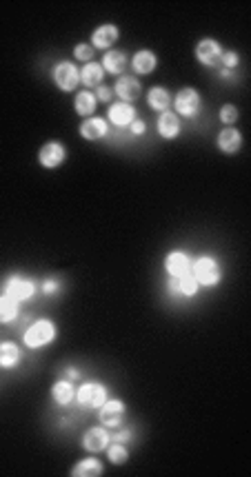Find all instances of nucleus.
I'll list each match as a JSON object with an SVG mask.
<instances>
[{"label":"nucleus","instance_id":"1","mask_svg":"<svg viewBox=\"0 0 251 477\" xmlns=\"http://www.w3.org/2000/svg\"><path fill=\"white\" fill-rule=\"evenodd\" d=\"M58 328L56 324L49 320V317H40V320L31 322L27 326V331L23 333V344L27 348H43L56 340Z\"/></svg>","mask_w":251,"mask_h":477},{"label":"nucleus","instance_id":"2","mask_svg":"<svg viewBox=\"0 0 251 477\" xmlns=\"http://www.w3.org/2000/svg\"><path fill=\"white\" fill-rule=\"evenodd\" d=\"M107 400H109V391L98 380L82 382V384L76 389V402L82 409H89V411L100 409Z\"/></svg>","mask_w":251,"mask_h":477},{"label":"nucleus","instance_id":"3","mask_svg":"<svg viewBox=\"0 0 251 477\" xmlns=\"http://www.w3.org/2000/svg\"><path fill=\"white\" fill-rule=\"evenodd\" d=\"M192 275L201 286H216L223 280L221 264L214 256H201L192 262Z\"/></svg>","mask_w":251,"mask_h":477},{"label":"nucleus","instance_id":"4","mask_svg":"<svg viewBox=\"0 0 251 477\" xmlns=\"http://www.w3.org/2000/svg\"><path fill=\"white\" fill-rule=\"evenodd\" d=\"M51 80H54V84L60 91L71 93L80 84V69L74 62L60 60L54 65V69H51Z\"/></svg>","mask_w":251,"mask_h":477},{"label":"nucleus","instance_id":"5","mask_svg":"<svg viewBox=\"0 0 251 477\" xmlns=\"http://www.w3.org/2000/svg\"><path fill=\"white\" fill-rule=\"evenodd\" d=\"M3 293L16 302H27L36 295V282L25 275H7V280L3 282Z\"/></svg>","mask_w":251,"mask_h":477},{"label":"nucleus","instance_id":"6","mask_svg":"<svg viewBox=\"0 0 251 477\" xmlns=\"http://www.w3.org/2000/svg\"><path fill=\"white\" fill-rule=\"evenodd\" d=\"M171 104L176 107V115H185V118H196L203 111V98L194 87H185L178 91Z\"/></svg>","mask_w":251,"mask_h":477},{"label":"nucleus","instance_id":"7","mask_svg":"<svg viewBox=\"0 0 251 477\" xmlns=\"http://www.w3.org/2000/svg\"><path fill=\"white\" fill-rule=\"evenodd\" d=\"M124 413H127V406H124L122 400H107L104 404L98 409V420L104 429H118L122 420H124Z\"/></svg>","mask_w":251,"mask_h":477},{"label":"nucleus","instance_id":"8","mask_svg":"<svg viewBox=\"0 0 251 477\" xmlns=\"http://www.w3.org/2000/svg\"><path fill=\"white\" fill-rule=\"evenodd\" d=\"M194 54H196V60L201 62V65L216 67V65H221L223 47H221V42L214 40V38H203V40H198Z\"/></svg>","mask_w":251,"mask_h":477},{"label":"nucleus","instance_id":"9","mask_svg":"<svg viewBox=\"0 0 251 477\" xmlns=\"http://www.w3.org/2000/svg\"><path fill=\"white\" fill-rule=\"evenodd\" d=\"M65 160H67V149H65V144H62V142L51 140V142L40 147L38 165L43 169H58Z\"/></svg>","mask_w":251,"mask_h":477},{"label":"nucleus","instance_id":"10","mask_svg":"<svg viewBox=\"0 0 251 477\" xmlns=\"http://www.w3.org/2000/svg\"><path fill=\"white\" fill-rule=\"evenodd\" d=\"M136 118H138V111L129 102H122V100L111 102L107 109V122H111L113 127H120V129L129 127Z\"/></svg>","mask_w":251,"mask_h":477},{"label":"nucleus","instance_id":"11","mask_svg":"<svg viewBox=\"0 0 251 477\" xmlns=\"http://www.w3.org/2000/svg\"><path fill=\"white\" fill-rule=\"evenodd\" d=\"M118 38H120V29L113 23H104V25H98L96 29L91 31V42H89V45L93 49L109 51L118 42Z\"/></svg>","mask_w":251,"mask_h":477},{"label":"nucleus","instance_id":"12","mask_svg":"<svg viewBox=\"0 0 251 477\" xmlns=\"http://www.w3.org/2000/svg\"><path fill=\"white\" fill-rule=\"evenodd\" d=\"M78 133L89 142L102 140V138L109 135V122H107V118H100V115H91V118H85L80 122Z\"/></svg>","mask_w":251,"mask_h":477},{"label":"nucleus","instance_id":"13","mask_svg":"<svg viewBox=\"0 0 251 477\" xmlns=\"http://www.w3.org/2000/svg\"><path fill=\"white\" fill-rule=\"evenodd\" d=\"M109 442H111V433L100 424V427H91L85 431V436H82V449L87 453H100L109 447Z\"/></svg>","mask_w":251,"mask_h":477},{"label":"nucleus","instance_id":"14","mask_svg":"<svg viewBox=\"0 0 251 477\" xmlns=\"http://www.w3.org/2000/svg\"><path fill=\"white\" fill-rule=\"evenodd\" d=\"M216 147L225 156H236L240 149H243V133H240L236 127H225L223 131H218Z\"/></svg>","mask_w":251,"mask_h":477},{"label":"nucleus","instance_id":"15","mask_svg":"<svg viewBox=\"0 0 251 477\" xmlns=\"http://www.w3.org/2000/svg\"><path fill=\"white\" fill-rule=\"evenodd\" d=\"M142 87H140V80L136 76H120L113 84V95H118L122 102H136L140 98Z\"/></svg>","mask_w":251,"mask_h":477},{"label":"nucleus","instance_id":"16","mask_svg":"<svg viewBox=\"0 0 251 477\" xmlns=\"http://www.w3.org/2000/svg\"><path fill=\"white\" fill-rule=\"evenodd\" d=\"M165 271L169 273V278H178V275L192 273V258L185 251H169L165 258Z\"/></svg>","mask_w":251,"mask_h":477},{"label":"nucleus","instance_id":"17","mask_svg":"<svg viewBox=\"0 0 251 477\" xmlns=\"http://www.w3.org/2000/svg\"><path fill=\"white\" fill-rule=\"evenodd\" d=\"M156 129H158V135L165 138V140H176L183 133V124L176 111H162L158 115V122H156Z\"/></svg>","mask_w":251,"mask_h":477},{"label":"nucleus","instance_id":"18","mask_svg":"<svg viewBox=\"0 0 251 477\" xmlns=\"http://www.w3.org/2000/svg\"><path fill=\"white\" fill-rule=\"evenodd\" d=\"M129 65L136 73H140V76H149V73H154L156 67H158V56H156L151 49H140L133 54Z\"/></svg>","mask_w":251,"mask_h":477},{"label":"nucleus","instance_id":"19","mask_svg":"<svg viewBox=\"0 0 251 477\" xmlns=\"http://www.w3.org/2000/svg\"><path fill=\"white\" fill-rule=\"evenodd\" d=\"M129 65V60H127V54L120 49H109V51H104V56H102V69L111 73V76H122L124 69H127Z\"/></svg>","mask_w":251,"mask_h":477},{"label":"nucleus","instance_id":"20","mask_svg":"<svg viewBox=\"0 0 251 477\" xmlns=\"http://www.w3.org/2000/svg\"><path fill=\"white\" fill-rule=\"evenodd\" d=\"M167 286H169V291L174 295H185V298H194V295H198V289H201V284L194 280L192 273L178 275V278H169Z\"/></svg>","mask_w":251,"mask_h":477},{"label":"nucleus","instance_id":"21","mask_svg":"<svg viewBox=\"0 0 251 477\" xmlns=\"http://www.w3.org/2000/svg\"><path fill=\"white\" fill-rule=\"evenodd\" d=\"M51 400L56 402L58 406H69L71 402L76 400V389L71 384V380H58L54 382V386H51Z\"/></svg>","mask_w":251,"mask_h":477},{"label":"nucleus","instance_id":"22","mask_svg":"<svg viewBox=\"0 0 251 477\" xmlns=\"http://www.w3.org/2000/svg\"><path fill=\"white\" fill-rule=\"evenodd\" d=\"M104 473V466L98 458H82L74 464V469L69 471L71 477H100Z\"/></svg>","mask_w":251,"mask_h":477},{"label":"nucleus","instance_id":"23","mask_svg":"<svg viewBox=\"0 0 251 477\" xmlns=\"http://www.w3.org/2000/svg\"><path fill=\"white\" fill-rule=\"evenodd\" d=\"M96 107H98V100H96V95H93V91L85 89V91H78L76 93L74 111L78 115H82V118H91V115L96 113Z\"/></svg>","mask_w":251,"mask_h":477},{"label":"nucleus","instance_id":"24","mask_svg":"<svg viewBox=\"0 0 251 477\" xmlns=\"http://www.w3.org/2000/svg\"><path fill=\"white\" fill-rule=\"evenodd\" d=\"M171 102H174L171 93L167 91L165 87H151V89L147 91V104H149V107H151L154 111H158V113L169 111Z\"/></svg>","mask_w":251,"mask_h":477},{"label":"nucleus","instance_id":"25","mask_svg":"<svg viewBox=\"0 0 251 477\" xmlns=\"http://www.w3.org/2000/svg\"><path fill=\"white\" fill-rule=\"evenodd\" d=\"M102 78H104V69L102 65H98V62H87V65H82L80 69V82L85 84V87L91 91V87H100L102 84Z\"/></svg>","mask_w":251,"mask_h":477},{"label":"nucleus","instance_id":"26","mask_svg":"<svg viewBox=\"0 0 251 477\" xmlns=\"http://www.w3.org/2000/svg\"><path fill=\"white\" fill-rule=\"evenodd\" d=\"M23 359V351L16 342H0V368H16Z\"/></svg>","mask_w":251,"mask_h":477},{"label":"nucleus","instance_id":"27","mask_svg":"<svg viewBox=\"0 0 251 477\" xmlns=\"http://www.w3.org/2000/svg\"><path fill=\"white\" fill-rule=\"evenodd\" d=\"M20 313V302L12 300L9 295L0 293V324H9L14 322Z\"/></svg>","mask_w":251,"mask_h":477},{"label":"nucleus","instance_id":"28","mask_svg":"<svg viewBox=\"0 0 251 477\" xmlns=\"http://www.w3.org/2000/svg\"><path fill=\"white\" fill-rule=\"evenodd\" d=\"M107 451V458L113 466H122V464H127L129 460V451L127 447H124L122 442H109V447L104 449Z\"/></svg>","mask_w":251,"mask_h":477},{"label":"nucleus","instance_id":"29","mask_svg":"<svg viewBox=\"0 0 251 477\" xmlns=\"http://www.w3.org/2000/svg\"><path fill=\"white\" fill-rule=\"evenodd\" d=\"M93 51H96V49H93L89 42H78V45L74 47V58L78 62H85V65H87V62L93 60Z\"/></svg>","mask_w":251,"mask_h":477},{"label":"nucleus","instance_id":"30","mask_svg":"<svg viewBox=\"0 0 251 477\" xmlns=\"http://www.w3.org/2000/svg\"><path fill=\"white\" fill-rule=\"evenodd\" d=\"M221 120H223V124H227V127H234L236 122H238V107H234V104H223L221 107Z\"/></svg>","mask_w":251,"mask_h":477},{"label":"nucleus","instance_id":"31","mask_svg":"<svg viewBox=\"0 0 251 477\" xmlns=\"http://www.w3.org/2000/svg\"><path fill=\"white\" fill-rule=\"evenodd\" d=\"M40 291H43L45 295H58L60 280L58 278H45L43 282H40Z\"/></svg>","mask_w":251,"mask_h":477},{"label":"nucleus","instance_id":"32","mask_svg":"<svg viewBox=\"0 0 251 477\" xmlns=\"http://www.w3.org/2000/svg\"><path fill=\"white\" fill-rule=\"evenodd\" d=\"M238 62H240V56L236 54V51H223V56H221V65L225 69H236L238 67Z\"/></svg>","mask_w":251,"mask_h":477},{"label":"nucleus","instance_id":"33","mask_svg":"<svg viewBox=\"0 0 251 477\" xmlns=\"http://www.w3.org/2000/svg\"><path fill=\"white\" fill-rule=\"evenodd\" d=\"M93 95H96L98 102H111L113 100V87H107V84H100V87H96V91H93Z\"/></svg>","mask_w":251,"mask_h":477},{"label":"nucleus","instance_id":"34","mask_svg":"<svg viewBox=\"0 0 251 477\" xmlns=\"http://www.w3.org/2000/svg\"><path fill=\"white\" fill-rule=\"evenodd\" d=\"M129 131H131V135H142V133H147V124H145L140 118H136V120L129 124Z\"/></svg>","mask_w":251,"mask_h":477},{"label":"nucleus","instance_id":"35","mask_svg":"<svg viewBox=\"0 0 251 477\" xmlns=\"http://www.w3.org/2000/svg\"><path fill=\"white\" fill-rule=\"evenodd\" d=\"M124 440H131V431H120L116 436H111V442H124Z\"/></svg>","mask_w":251,"mask_h":477},{"label":"nucleus","instance_id":"36","mask_svg":"<svg viewBox=\"0 0 251 477\" xmlns=\"http://www.w3.org/2000/svg\"><path fill=\"white\" fill-rule=\"evenodd\" d=\"M65 375H67V380H80V371L74 368V366H67L65 368Z\"/></svg>","mask_w":251,"mask_h":477},{"label":"nucleus","instance_id":"37","mask_svg":"<svg viewBox=\"0 0 251 477\" xmlns=\"http://www.w3.org/2000/svg\"><path fill=\"white\" fill-rule=\"evenodd\" d=\"M221 76H223V78H227V80H232V78H236V73H234L232 69H225V67H221Z\"/></svg>","mask_w":251,"mask_h":477}]
</instances>
